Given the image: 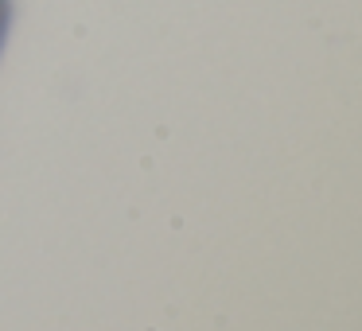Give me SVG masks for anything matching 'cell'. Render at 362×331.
Returning a JSON list of instances; mask_svg holds the SVG:
<instances>
[{
	"mask_svg": "<svg viewBox=\"0 0 362 331\" xmlns=\"http://www.w3.org/2000/svg\"><path fill=\"white\" fill-rule=\"evenodd\" d=\"M8 32H12V0H0V51L8 43Z\"/></svg>",
	"mask_w": 362,
	"mask_h": 331,
	"instance_id": "1",
	"label": "cell"
}]
</instances>
